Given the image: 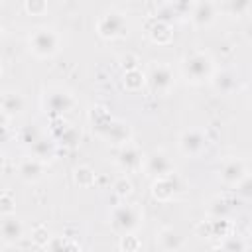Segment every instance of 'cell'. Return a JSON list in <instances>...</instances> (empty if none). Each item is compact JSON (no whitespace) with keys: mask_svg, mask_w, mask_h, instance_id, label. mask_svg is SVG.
I'll return each instance as SVG.
<instances>
[{"mask_svg":"<svg viewBox=\"0 0 252 252\" xmlns=\"http://www.w3.org/2000/svg\"><path fill=\"white\" fill-rule=\"evenodd\" d=\"M73 181H75L79 187L87 189V187H93V185H94L96 173H94V169H93L91 165H77V167L73 169Z\"/></svg>","mask_w":252,"mask_h":252,"instance_id":"24","label":"cell"},{"mask_svg":"<svg viewBox=\"0 0 252 252\" xmlns=\"http://www.w3.org/2000/svg\"><path fill=\"white\" fill-rule=\"evenodd\" d=\"M110 228L114 234L136 232L144 224V209L138 203H120L110 211Z\"/></svg>","mask_w":252,"mask_h":252,"instance_id":"1","label":"cell"},{"mask_svg":"<svg viewBox=\"0 0 252 252\" xmlns=\"http://www.w3.org/2000/svg\"><path fill=\"white\" fill-rule=\"evenodd\" d=\"M207 144H209V138L199 128H187L177 138V148L187 158H199L207 150Z\"/></svg>","mask_w":252,"mask_h":252,"instance_id":"7","label":"cell"},{"mask_svg":"<svg viewBox=\"0 0 252 252\" xmlns=\"http://www.w3.org/2000/svg\"><path fill=\"white\" fill-rule=\"evenodd\" d=\"M132 191H134V185H132L130 177L120 175V177H116V179L112 181V193H114L118 199H126V197H130Z\"/></svg>","mask_w":252,"mask_h":252,"instance_id":"27","label":"cell"},{"mask_svg":"<svg viewBox=\"0 0 252 252\" xmlns=\"http://www.w3.org/2000/svg\"><path fill=\"white\" fill-rule=\"evenodd\" d=\"M181 73L191 85L209 83L211 75L215 73V61L207 51H191L181 59Z\"/></svg>","mask_w":252,"mask_h":252,"instance_id":"2","label":"cell"},{"mask_svg":"<svg viewBox=\"0 0 252 252\" xmlns=\"http://www.w3.org/2000/svg\"><path fill=\"white\" fill-rule=\"evenodd\" d=\"M49 230H47V226L45 224H35L33 228H32V240L37 244V246H45V242L49 240Z\"/></svg>","mask_w":252,"mask_h":252,"instance_id":"33","label":"cell"},{"mask_svg":"<svg viewBox=\"0 0 252 252\" xmlns=\"http://www.w3.org/2000/svg\"><path fill=\"white\" fill-rule=\"evenodd\" d=\"M2 37H4V30H2V26H0V41H2Z\"/></svg>","mask_w":252,"mask_h":252,"instance_id":"40","label":"cell"},{"mask_svg":"<svg viewBox=\"0 0 252 252\" xmlns=\"http://www.w3.org/2000/svg\"><path fill=\"white\" fill-rule=\"evenodd\" d=\"M217 248H220V250H230V252H242V250L248 248V244H246L240 236H236V234L232 232V234L220 238V242L217 244Z\"/></svg>","mask_w":252,"mask_h":252,"instance_id":"28","label":"cell"},{"mask_svg":"<svg viewBox=\"0 0 252 252\" xmlns=\"http://www.w3.org/2000/svg\"><path fill=\"white\" fill-rule=\"evenodd\" d=\"M191 24L195 28H209L217 18V6L211 0H199L191 8Z\"/></svg>","mask_w":252,"mask_h":252,"instance_id":"15","label":"cell"},{"mask_svg":"<svg viewBox=\"0 0 252 252\" xmlns=\"http://www.w3.org/2000/svg\"><path fill=\"white\" fill-rule=\"evenodd\" d=\"M96 136L100 140H104L106 144H110L114 148H120L128 142H132V128H130L128 122H124L120 118H112Z\"/></svg>","mask_w":252,"mask_h":252,"instance_id":"8","label":"cell"},{"mask_svg":"<svg viewBox=\"0 0 252 252\" xmlns=\"http://www.w3.org/2000/svg\"><path fill=\"white\" fill-rule=\"evenodd\" d=\"M47 0H24V10L30 16H43L47 12Z\"/></svg>","mask_w":252,"mask_h":252,"instance_id":"30","label":"cell"},{"mask_svg":"<svg viewBox=\"0 0 252 252\" xmlns=\"http://www.w3.org/2000/svg\"><path fill=\"white\" fill-rule=\"evenodd\" d=\"M250 4L252 0H224V10L234 18H242L250 14Z\"/></svg>","mask_w":252,"mask_h":252,"instance_id":"26","label":"cell"},{"mask_svg":"<svg viewBox=\"0 0 252 252\" xmlns=\"http://www.w3.org/2000/svg\"><path fill=\"white\" fill-rule=\"evenodd\" d=\"M39 136H41V132L37 130L35 124H28V126H24V128L20 130V142L26 144V146H32Z\"/></svg>","mask_w":252,"mask_h":252,"instance_id":"32","label":"cell"},{"mask_svg":"<svg viewBox=\"0 0 252 252\" xmlns=\"http://www.w3.org/2000/svg\"><path fill=\"white\" fill-rule=\"evenodd\" d=\"M228 209H230V203H228L224 197H217V199H213L211 205H209V213H211L215 219L224 217V215L228 213Z\"/></svg>","mask_w":252,"mask_h":252,"instance_id":"31","label":"cell"},{"mask_svg":"<svg viewBox=\"0 0 252 252\" xmlns=\"http://www.w3.org/2000/svg\"><path fill=\"white\" fill-rule=\"evenodd\" d=\"M173 161L169 159V156L163 150H154L148 156H144L142 161V171L150 177H163V175H171L173 173Z\"/></svg>","mask_w":252,"mask_h":252,"instance_id":"9","label":"cell"},{"mask_svg":"<svg viewBox=\"0 0 252 252\" xmlns=\"http://www.w3.org/2000/svg\"><path fill=\"white\" fill-rule=\"evenodd\" d=\"M59 45H61V39L57 32H53L51 28H35L28 37L30 51L39 59L53 57L59 51Z\"/></svg>","mask_w":252,"mask_h":252,"instance_id":"4","label":"cell"},{"mask_svg":"<svg viewBox=\"0 0 252 252\" xmlns=\"http://www.w3.org/2000/svg\"><path fill=\"white\" fill-rule=\"evenodd\" d=\"M24 238V224L18 217L12 215H2L0 217V242L6 246H16Z\"/></svg>","mask_w":252,"mask_h":252,"instance_id":"13","label":"cell"},{"mask_svg":"<svg viewBox=\"0 0 252 252\" xmlns=\"http://www.w3.org/2000/svg\"><path fill=\"white\" fill-rule=\"evenodd\" d=\"M156 242L161 250H179L183 246V238L173 228H161L156 234Z\"/></svg>","mask_w":252,"mask_h":252,"instance_id":"22","label":"cell"},{"mask_svg":"<svg viewBox=\"0 0 252 252\" xmlns=\"http://www.w3.org/2000/svg\"><path fill=\"white\" fill-rule=\"evenodd\" d=\"M209 83H211V87H213L217 93H220V94H230V93H234V91L238 89V77H236V73H232V71H228V69L215 71V73L211 75Z\"/></svg>","mask_w":252,"mask_h":252,"instance_id":"17","label":"cell"},{"mask_svg":"<svg viewBox=\"0 0 252 252\" xmlns=\"http://www.w3.org/2000/svg\"><path fill=\"white\" fill-rule=\"evenodd\" d=\"M142 248V242L140 238L136 236V232H130V234H122L120 240H118V250L122 252H136Z\"/></svg>","mask_w":252,"mask_h":252,"instance_id":"29","label":"cell"},{"mask_svg":"<svg viewBox=\"0 0 252 252\" xmlns=\"http://www.w3.org/2000/svg\"><path fill=\"white\" fill-rule=\"evenodd\" d=\"M112 118H114V116H112V114L108 112V108L102 106V104H96V106H93V108L89 110V120H91V124H93V128H94L96 134H98Z\"/></svg>","mask_w":252,"mask_h":252,"instance_id":"23","label":"cell"},{"mask_svg":"<svg viewBox=\"0 0 252 252\" xmlns=\"http://www.w3.org/2000/svg\"><path fill=\"white\" fill-rule=\"evenodd\" d=\"M142 161H144V154L140 152V148L132 142L124 144L118 148L116 154V165L120 171L124 173H136L142 169Z\"/></svg>","mask_w":252,"mask_h":252,"instance_id":"10","label":"cell"},{"mask_svg":"<svg viewBox=\"0 0 252 252\" xmlns=\"http://www.w3.org/2000/svg\"><path fill=\"white\" fill-rule=\"evenodd\" d=\"M144 87H146V73L140 67L124 71V75H122V89L126 93H140Z\"/></svg>","mask_w":252,"mask_h":252,"instance_id":"21","label":"cell"},{"mask_svg":"<svg viewBox=\"0 0 252 252\" xmlns=\"http://www.w3.org/2000/svg\"><path fill=\"white\" fill-rule=\"evenodd\" d=\"M0 2H2V0H0Z\"/></svg>","mask_w":252,"mask_h":252,"instance_id":"42","label":"cell"},{"mask_svg":"<svg viewBox=\"0 0 252 252\" xmlns=\"http://www.w3.org/2000/svg\"><path fill=\"white\" fill-rule=\"evenodd\" d=\"M150 193L156 201L159 203H167L175 197L177 193V185H175V179H173V173L171 175H163V177H154L152 181V187H150Z\"/></svg>","mask_w":252,"mask_h":252,"instance_id":"16","label":"cell"},{"mask_svg":"<svg viewBox=\"0 0 252 252\" xmlns=\"http://www.w3.org/2000/svg\"><path fill=\"white\" fill-rule=\"evenodd\" d=\"M26 106V100L24 96L18 93V91H6L0 94V108L12 118L14 114H20Z\"/></svg>","mask_w":252,"mask_h":252,"instance_id":"20","label":"cell"},{"mask_svg":"<svg viewBox=\"0 0 252 252\" xmlns=\"http://www.w3.org/2000/svg\"><path fill=\"white\" fill-rule=\"evenodd\" d=\"M43 248L45 250H81L83 246L75 238H69L63 234V236H49Z\"/></svg>","mask_w":252,"mask_h":252,"instance_id":"25","label":"cell"},{"mask_svg":"<svg viewBox=\"0 0 252 252\" xmlns=\"http://www.w3.org/2000/svg\"><path fill=\"white\" fill-rule=\"evenodd\" d=\"M51 134H53V140L57 144H63L67 148H75L79 146L81 142V130L67 124L63 120V116H57V118H51Z\"/></svg>","mask_w":252,"mask_h":252,"instance_id":"11","label":"cell"},{"mask_svg":"<svg viewBox=\"0 0 252 252\" xmlns=\"http://www.w3.org/2000/svg\"><path fill=\"white\" fill-rule=\"evenodd\" d=\"M148 35L150 39L156 43V45H167L173 41V28L169 26V22L165 20H156L150 30H148Z\"/></svg>","mask_w":252,"mask_h":252,"instance_id":"19","label":"cell"},{"mask_svg":"<svg viewBox=\"0 0 252 252\" xmlns=\"http://www.w3.org/2000/svg\"><path fill=\"white\" fill-rule=\"evenodd\" d=\"M30 152H32L33 158H37V159H41V161L47 163V161L55 159V156H57V142L51 140V138L39 136V138L30 146Z\"/></svg>","mask_w":252,"mask_h":252,"instance_id":"18","label":"cell"},{"mask_svg":"<svg viewBox=\"0 0 252 252\" xmlns=\"http://www.w3.org/2000/svg\"><path fill=\"white\" fill-rule=\"evenodd\" d=\"M8 138H10V130H8V126H2V128H0V144L6 142Z\"/></svg>","mask_w":252,"mask_h":252,"instance_id":"37","label":"cell"},{"mask_svg":"<svg viewBox=\"0 0 252 252\" xmlns=\"http://www.w3.org/2000/svg\"><path fill=\"white\" fill-rule=\"evenodd\" d=\"M96 33L100 39H120L128 35V22L124 18V14L120 12H104L98 20H96Z\"/></svg>","mask_w":252,"mask_h":252,"instance_id":"5","label":"cell"},{"mask_svg":"<svg viewBox=\"0 0 252 252\" xmlns=\"http://www.w3.org/2000/svg\"><path fill=\"white\" fill-rule=\"evenodd\" d=\"M248 175V165L244 159L240 158H232L226 159L220 167H219V181L226 187H234L242 177Z\"/></svg>","mask_w":252,"mask_h":252,"instance_id":"12","label":"cell"},{"mask_svg":"<svg viewBox=\"0 0 252 252\" xmlns=\"http://www.w3.org/2000/svg\"><path fill=\"white\" fill-rule=\"evenodd\" d=\"M75 106H77V100H75L73 93L63 87H47L41 93V110L49 118L65 116Z\"/></svg>","mask_w":252,"mask_h":252,"instance_id":"3","label":"cell"},{"mask_svg":"<svg viewBox=\"0 0 252 252\" xmlns=\"http://www.w3.org/2000/svg\"><path fill=\"white\" fill-rule=\"evenodd\" d=\"M0 77H2V63H0Z\"/></svg>","mask_w":252,"mask_h":252,"instance_id":"41","label":"cell"},{"mask_svg":"<svg viewBox=\"0 0 252 252\" xmlns=\"http://www.w3.org/2000/svg\"><path fill=\"white\" fill-rule=\"evenodd\" d=\"M8 124H10V116L0 108V128H2V126H8Z\"/></svg>","mask_w":252,"mask_h":252,"instance_id":"38","label":"cell"},{"mask_svg":"<svg viewBox=\"0 0 252 252\" xmlns=\"http://www.w3.org/2000/svg\"><path fill=\"white\" fill-rule=\"evenodd\" d=\"M140 57L136 55V53H126V55H122L120 57V67H122V71H130V69H138L140 67Z\"/></svg>","mask_w":252,"mask_h":252,"instance_id":"35","label":"cell"},{"mask_svg":"<svg viewBox=\"0 0 252 252\" xmlns=\"http://www.w3.org/2000/svg\"><path fill=\"white\" fill-rule=\"evenodd\" d=\"M45 175V161L30 156V158H24L20 159L18 163V177L26 183H35L39 181L41 177Z\"/></svg>","mask_w":252,"mask_h":252,"instance_id":"14","label":"cell"},{"mask_svg":"<svg viewBox=\"0 0 252 252\" xmlns=\"http://www.w3.org/2000/svg\"><path fill=\"white\" fill-rule=\"evenodd\" d=\"M4 161H6V158H4V154L0 152V171L4 169Z\"/></svg>","mask_w":252,"mask_h":252,"instance_id":"39","label":"cell"},{"mask_svg":"<svg viewBox=\"0 0 252 252\" xmlns=\"http://www.w3.org/2000/svg\"><path fill=\"white\" fill-rule=\"evenodd\" d=\"M12 213H16V199L12 197V193L0 195V215H12Z\"/></svg>","mask_w":252,"mask_h":252,"instance_id":"34","label":"cell"},{"mask_svg":"<svg viewBox=\"0 0 252 252\" xmlns=\"http://www.w3.org/2000/svg\"><path fill=\"white\" fill-rule=\"evenodd\" d=\"M191 6H193V0H173V8H175V12H179V14L191 12Z\"/></svg>","mask_w":252,"mask_h":252,"instance_id":"36","label":"cell"},{"mask_svg":"<svg viewBox=\"0 0 252 252\" xmlns=\"http://www.w3.org/2000/svg\"><path fill=\"white\" fill-rule=\"evenodd\" d=\"M175 83V77H173V69L167 65V63H158L154 61L146 73V85H150V89L158 94H167L171 91Z\"/></svg>","mask_w":252,"mask_h":252,"instance_id":"6","label":"cell"}]
</instances>
